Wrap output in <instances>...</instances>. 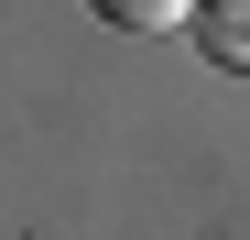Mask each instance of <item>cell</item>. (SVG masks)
I'll list each match as a JSON object with an SVG mask.
<instances>
[{"label":"cell","mask_w":250,"mask_h":240,"mask_svg":"<svg viewBox=\"0 0 250 240\" xmlns=\"http://www.w3.org/2000/svg\"><path fill=\"white\" fill-rule=\"evenodd\" d=\"M196 44L207 66H250V0H196Z\"/></svg>","instance_id":"obj_1"},{"label":"cell","mask_w":250,"mask_h":240,"mask_svg":"<svg viewBox=\"0 0 250 240\" xmlns=\"http://www.w3.org/2000/svg\"><path fill=\"white\" fill-rule=\"evenodd\" d=\"M87 11L109 33H174V22H196V0H87Z\"/></svg>","instance_id":"obj_2"}]
</instances>
